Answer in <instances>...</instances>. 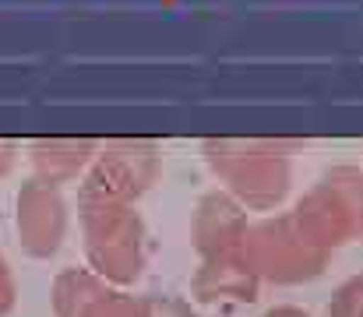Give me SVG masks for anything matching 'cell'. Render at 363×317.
<instances>
[{"label": "cell", "instance_id": "6da1fadb", "mask_svg": "<svg viewBox=\"0 0 363 317\" xmlns=\"http://www.w3.org/2000/svg\"><path fill=\"white\" fill-rule=\"evenodd\" d=\"M296 141L268 138H212L201 145V159L226 198L247 215L275 211L293 191V152Z\"/></svg>", "mask_w": 363, "mask_h": 317}, {"label": "cell", "instance_id": "7a4b0ae2", "mask_svg": "<svg viewBox=\"0 0 363 317\" xmlns=\"http://www.w3.org/2000/svg\"><path fill=\"white\" fill-rule=\"evenodd\" d=\"M78 226L89 272L110 286H130L148 265V229L138 205L78 191Z\"/></svg>", "mask_w": 363, "mask_h": 317}, {"label": "cell", "instance_id": "3957f363", "mask_svg": "<svg viewBox=\"0 0 363 317\" xmlns=\"http://www.w3.org/2000/svg\"><path fill=\"white\" fill-rule=\"evenodd\" d=\"M328 250H321L289 211L250 218L243 236L240 261L250 268L257 282L275 286H300L318 279L328 268Z\"/></svg>", "mask_w": 363, "mask_h": 317}, {"label": "cell", "instance_id": "277c9868", "mask_svg": "<svg viewBox=\"0 0 363 317\" xmlns=\"http://www.w3.org/2000/svg\"><path fill=\"white\" fill-rule=\"evenodd\" d=\"M300 229L321 247V250H339L363 236V169L360 166H332L325 169L303 198L289 211Z\"/></svg>", "mask_w": 363, "mask_h": 317}, {"label": "cell", "instance_id": "5b68a950", "mask_svg": "<svg viewBox=\"0 0 363 317\" xmlns=\"http://www.w3.org/2000/svg\"><path fill=\"white\" fill-rule=\"evenodd\" d=\"M159 173H162V152H159V145L134 141V138L106 141V145L96 148L92 166L82 177L78 191L138 205V198L155 187Z\"/></svg>", "mask_w": 363, "mask_h": 317}, {"label": "cell", "instance_id": "8992f818", "mask_svg": "<svg viewBox=\"0 0 363 317\" xmlns=\"http://www.w3.org/2000/svg\"><path fill=\"white\" fill-rule=\"evenodd\" d=\"M67 229H71L67 194L60 187H50V184H39L28 177L14 198V233H18L21 250L28 257L46 261L64 247Z\"/></svg>", "mask_w": 363, "mask_h": 317}, {"label": "cell", "instance_id": "52a82bcc", "mask_svg": "<svg viewBox=\"0 0 363 317\" xmlns=\"http://www.w3.org/2000/svg\"><path fill=\"white\" fill-rule=\"evenodd\" d=\"M57 317H145V300L103 282L89 268H67L53 282Z\"/></svg>", "mask_w": 363, "mask_h": 317}, {"label": "cell", "instance_id": "ba28073f", "mask_svg": "<svg viewBox=\"0 0 363 317\" xmlns=\"http://www.w3.org/2000/svg\"><path fill=\"white\" fill-rule=\"evenodd\" d=\"M250 215L226 198L223 191H212L198 201V208L191 215V240L194 250L201 254V261H226V257H240L243 236H247Z\"/></svg>", "mask_w": 363, "mask_h": 317}, {"label": "cell", "instance_id": "9c48e42d", "mask_svg": "<svg viewBox=\"0 0 363 317\" xmlns=\"http://www.w3.org/2000/svg\"><path fill=\"white\" fill-rule=\"evenodd\" d=\"M96 148L99 145L89 138H39L28 145L32 180L60 187V191H64V184H82V177L92 166Z\"/></svg>", "mask_w": 363, "mask_h": 317}, {"label": "cell", "instance_id": "30bf717a", "mask_svg": "<svg viewBox=\"0 0 363 317\" xmlns=\"http://www.w3.org/2000/svg\"><path fill=\"white\" fill-rule=\"evenodd\" d=\"M257 279L250 275V268L240 257H226V261H201L198 275H194V293L201 304L212 307H240L257 296Z\"/></svg>", "mask_w": 363, "mask_h": 317}, {"label": "cell", "instance_id": "8fae6325", "mask_svg": "<svg viewBox=\"0 0 363 317\" xmlns=\"http://www.w3.org/2000/svg\"><path fill=\"white\" fill-rule=\"evenodd\" d=\"M328 317H363V275L339 286V293L332 296Z\"/></svg>", "mask_w": 363, "mask_h": 317}, {"label": "cell", "instance_id": "7c38bea8", "mask_svg": "<svg viewBox=\"0 0 363 317\" xmlns=\"http://www.w3.org/2000/svg\"><path fill=\"white\" fill-rule=\"evenodd\" d=\"M145 317H198L184 300H173V296H152L145 300Z\"/></svg>", "mask_w": 363, "mask_h": 317}, {"label": "cell", "instance_id": "4fadbf2b", "mask_svg": "<svg viewBox=\"0 0 363 317\" xmlns=\"http://www.w3.org/2000/svg\"><path fill=\"white\" fill-rule=\"evenodd\" d=\"M14 300H18V289H14V275H11V265L0 250V317H7L14 311Z\"/></svg>", "mask_w": 363, "mask_h": 317}, {"label": "cell", "instance_id": "5bb4252c", "mask_svg": "<svg viewBox=\"0 0 363 317\" xmlns=\"http://www.w3.org/2000/svg\"><path fill=\"white\" fill-rule=\"evenodd\" d=\"M14 166H18V148H14L11 141H0V180L11 177Z\"/></svg>", "mask_w": 363, "mask_h": 317}, {"label": "cell", "instance_id": "9a60e30c", "mask_svg": "<svg viewBox=\"0 0 363 317\" xmlns=\"http://www.w3.org/2000/svg\"><path fill=\"white\" fill-rule=\"evenodd\" d=\"M264 317H311V314L300 311V307H275V311H268Z\"/></svg>", "mask_w": 363, "mask_h": 317}, {"label": "cell", "instance_id": "2e32d148", "mask_svg": "<svg viewBox=\"0 0 363 317\" xmlns=\"http://www.w3.org/2000/svg\"><path fill=\"white\" fill-rule=\"evenodd\" d=\"M360 169H363V166H360Z\"/></svg>", "mask_w": 363, "mask_h": 317}]
</instances>
